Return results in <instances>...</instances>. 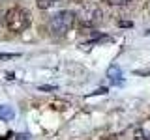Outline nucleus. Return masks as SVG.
<instances>
[{
    "label": "nucleus",
    "instance_id": "1",
    "mask_svg": "<svg viewBox=\"0 0 150 140\" xmlns=\"http://www.w3.org/2000/svg\"><path fill=\"white\" fill-rule=\"evenodd\" d=\"M4 26L9 32H25L30 26V13L23 8H11L4 15Z\"/></svg>",
    "mask_w": 150,
    "mask_h": 140
},
{
    "label": "nucleus",
    "instance_id": "7",
    "mask_svg": "<svg viewBox=\"0 0 150 140\" xmlns=\"http://www.w3.org/2000/svg\"><path fill=\"white\" fill-rule=\"evenodd\" d=\"M135 140H150V136L144 131H137V133H135Z\"/></svg>",
    "mask_w": 150,
    "mask_h": 140
},
{
    "label": "nucleus",
    "instance_id": "4",
    "mask_svg": "<svg viewBox=\"0 0 150 140\" xmlns=\"http://www.w3.org/2000/svg\"><path fill=\"white\" fill-rule=\"evenodd\" d=\"M107 77H109L112 82H120V77H122L120 67H118V65H111V67L107 69Z\"/></svg>",
    "mask_w": 150,
    "mask_h": 140
},
{
    "label": "nucleus",
    "instance_id": "9",
    "mask_svg": "<svg viewBox=\"0 0 150 140\" xmlns=\"http://www.w3.org/2000/svg\"><path fill=\"white\" fill-rule=\"evenodd\" d=\"M13 56H17V54H0V58H13Z\"/></svg>",
    "mask_w": 150,
    "mask_h": 140
},
{
    "label": "nucleus",
    "instance_id": "5",
    "mask_svg": "<svg viewBox=\"0 0 150 140\" xmlns=\"http://www.w3.org/2000/svg\"><path fill=\"white\" fill-rule=\"evenodd\" d=\"M53 4H54V0H38V8H41V9L51 8Z\"/></svg>",
    "mask_w": 150,
    "mask_h": 140
},
{
    "label": "nucleus",
    "instance_id": "8",
    "mask_svg": "<svg viewBox=\"0 0 150 140\" xmlns=\"http://www.w3.org/2000/svg\"><path fill=\"white\" fill-rule=\"evenodd\" d=\"M15 140H30V134H25V133H21V134H17Z\"/></svg>",
    "mask_w": 150,
    "mask_h": 140
},
{
    "label": "nucleus",
    "instance_id": "2",
    "mask_svg": "<svg viewBox=\"0 0 150 140\" xmlns=\"http://www.w3.org/2000/svg\"><path fill=\"white\" fill-rule=\"evenodd\" d=\"M75 13L73 11H58L49 19V32L53 36H66L69 32V28L73 26Z\"/></svg>",
    "mask_w": 150,
    "mask_h": 140
},
{
    "label": "nucleus",
    "instance_id": "6",
    "mask_svg": "<svg viewBox=\"0 0 150 140\" xmlns=\"http://www.w3.org/2000/svg\"><path fill=\"white\" fill-rule=\"evenodd\" d=\"M103 2L111 4V6H126V4H129V0H103Z\"/></svg>",
    "mask_w": 150,
    "mask_h": 140
},
{
    "label": "nucleus",
    "instance_id": "3",
    "mask_svg": "<svg viewBox=\"0 0 150 140\" xmlns=\"http://www.w3.org/2000/svg\"><path fill=\"white\" fill-rule=\"evenodd\" d=\"M15 118V110L8 105H0V120H13Z\"/></svg>",
    "mask_w": 150,
    "mask_h": 140
}]
</instances>
